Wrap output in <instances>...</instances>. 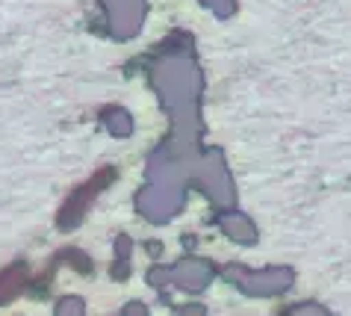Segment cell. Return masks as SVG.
I'll return each mask as SVG.
<instances>
[{"instance_id":"ba28073f","label":"cell","mask_w":351,"mask_h":316,"mask_svg":"<svg viewBox=\"0 0 351 316\" xmlns=\"http://www.w3.org/2000/svg\"><path fill=\"white\" fill-rule=\"evenodd\" d=\"M219 228L224 231V236H230V240L239 242V245H254L257 242V225L251 222V216H245V213L224 210L219 216Z\"/></svg>"},{"instance_id":"7c38bea8","label":"cell","mask_w":351,"mask_h":316,"mask_svg":"<svg viewBox=\"0 0 351 316\" xmlns=\"http://www.w3.org/2000/svg\"><path fill=\"white\" fill-rule=\"evenodd\" d=\"M80 313H86V304L77 295H68V299L56 302V316H80Z\"/></svg>"},{"instance_id":"6da1fadb","label":"cell","mask_w":351,"mask_h":316,"mask_svg":"<svg viewBox=\"0 0 351 316\" xmlns=\"http://www.w3.org/2000/svg\"><path fill=\"white\" fill-rule=\"evenodd\" d=\"M151 83L160 95L162 110L171 115L174 131L165 148L195 166V151H198V131H201V92H204V74L195 65L189 38L183 47H169L160 63L151 71Z\"/></svg>"},{"instance_id":"9c48e42d","label":"cell","mask_w":351,"mask_h":316,"mask_svg":"<svg viewBox=\"0 0 351 316\" xmlns=\"http://www.w3.org/2000/svg\"><path fill=\"white\" fill-rule=\"evenodd\" d=\"M104 127L112 136L124 139V136L133 133V118H130L128 110H121V106H110V110H104Z\"/></svg>"},{"instance_id":"52a82bcc","label":"cell","mask_w":351,"mask_h":316,"mask_svg":"<svg viewBox=\"0 0 351 316\" xmlns=\"http://www.w3.org/2000/svg\"><path fill=\"white\" fill-rule=\"evenodd\" d=\"M110 177H112V172H106V174L97 177V181H92L89 186H83L80 192H74V195H71V201H68V204L62 207V213H60V228H62V231L74 228V225H80V219L86 216V207H89V201L97 195V186L106 183Z\"/></svg>"},{"instance_id":"277c9868","label":"cell","mask_w":351,"mask_h":316,"mask_svg":"<svg viewBox=\"0 0 351 316\" xmlns=\"http://www.w3.org/2000/svg\"><path fill=\"white\" fill-rule=\"evenodd\" d=\"M183 201H186V190L183 183L169 181H148V186L136 195V210L154 225H162L180 213Z\"/></svg>"},{"instance_id":"7a4b0ae2","label":"cell","mask_w":351,"mask_h":316,"mask_svg":"<svg viewBox=\"0 0 351 316\" xmlns=\"http://www.w3.org/2000/svg\"><path fill=\"white\" fill-rule=\"evenodd\" d=\"M195 181L204 190V195L213 201L216 210H230L237 201V190H233V177L228 172L221 148H210L201 160H195Z\"/></svg>"},{"instance_id":"8fae6325","label":"cell","mask_w":351,"mask_h":316,"mask_svg":"<svg viewBox=\"0 0 351 316\" xmlns=\"http://www.w3.org/2000/svg\"><path fill=\"white\" fill-rule=\"evenodd\" d=\"M112 275H115V278H128V275H130V240H128V236H119V240H115Z\"/></svg>"},{"instance_id":"2e32d148","label":"cell","mask_w":351,"mask_h":316,"mask_svg":"<svg viewBox=\"0 0 351 316\" xmlns=\"http://www.w3.org/2000/svg\"><path fill=\"white\" fill-rule=\"evenodd\" d=\"M124 313H148V308H145V304H139V302H130L128 308H124Z\"/></svg>"},{"instance_id":"5bb4252c","label":"cell","mask_w":351,"mask_h":316,"mask_svg":"<svg viewBox=\"0 0 351 316\" xmlns=\"http://www.w3.org/2000/svg\"><path fill=\"white\" fill-rule=\"evenodd\" d=\"M148 281H151V287H157V290L171 287V272H169V266H154V269L148 272Z\"/></svg>"},{"instance_id":"5b68a950","label":"cell","mask_w":351,"mask_h":316,"mask_svg":"<svg viewBox=\"0 0 351 316\" xmlns=\"http://www.w3.org/2000/svg\"><path fill=\"white\" fill-rule=\"evenodd\" d=\"M104 12H106V24L110 33L119 42L139 36L142 21H145V0H101Z\"/></svg>"},{"instance_id":"9a60e30c","label":"cell","mask_w":351,"mask_h":316,"mask_svg":"<svg viewBox=\"0 0 351 316\" xmlns=\"http://www.w3.org/2000/svg\"><path fill=\"white\" fill-rule=\"evenodd\" d=\"M289 313H319V316H325V308H319V304L313 302H307V304H295Z\"/></svg>"},{"instance_id":"3957f363","label":"cell","mask_w":351,"mask_h":316,"mask_svg":"<svg viewBox=\"0 0 351 316\" xmlns=\"http://www.w3.org/2000/svg\"><path fill=\"white\" fill-rule=\"evenodd\" d=\"M224 278L233 281L245 295H257V299H269V295H280L295 284V272L289 266H269L260 272H248L242 266H228Z\"/></svg>"},{"instance_id":"4fadbf2b","label":"cell","mask_w":351,"mask_h":316,"mask_svg":"<svg viewBox=\"0 0 351 316\" xmlns=\"http://www.w3.org/2000/svg\"><path fill=\"white\" fill-rule=\"evenodd\" d=\"M201 3L207 6L216 18H230L233 9H237V0H201Z\"/></svg>"},{"instance_id":"30bf717a","label":"cell","mask_w":351,"mask_h":316,"mask_svg":"<svg viewBox=\"0 0 351 316\" xmlns=\"http://www.w3.org/2000/svg\"><path fill=\"white\" fill-rule=\"evenodd\" d=\"M21 287H24V266L18 263V266H12V269H6L3 275H0V304L15 299V295L21 293Z\"/></svg>"},{"instance_id":"8992f818","label":"cell","mask_w":351,"mask_h":316,"mask_svg":"<svg viewBox=\"0 0 351 316\" xmlns=\"http://www.w3.org/2000/svg\"><path fill=\"white\" fill-rule=\"evenodd\" d=\"M169 272H171V287L186 290V293L207 290L213 281V266L201 258H183L180 263L169 266Z\"/></svg>"}]
</instances>
